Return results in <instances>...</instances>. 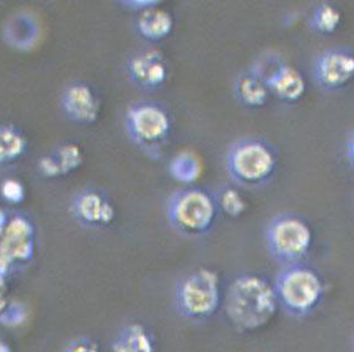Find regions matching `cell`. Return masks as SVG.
Segmentation results:
<instances>
[{"instance_id":"obj_32","label":"cell","mask_w":354,"mask_h":352,"mask_svg":"<svg viewBox=\"0 0 354 352\" xmlns=\"http://www.w3.org/2000/svg\"><path fill=\"white\" fill-rule=\"evenodd\" d=\"M352 350H353V352H354V336H353V341H352Z\"/></svg>"},{"instance_id":"obj_2","label":"cell","mask_w":354,"mask_h":352,"mask_svg":"<svg viewBox=\"0 0 354 352\" xmlns=\"http://www.w3.org/2000/svg\"><path fill=\"white\" fill-rule=\"evenodd\" d=\"M273 288L279 308L296 320L315 314L326 294L321 275L304 263L283 266L276 275Z\"/></svg>"},{"instance_id":"obj_28","label":"cell","mask_w":354,"mask_h":352,"mask_svg":"<svg viewBox=\"0 0 354 352\" xmlns=\"http://www.w3.org/2000/svg\"><path fill=\"white\" fill-rule=\"evenodd\" d=\"M12 302L8 296L7 285L6 282H0V315L8 308V305Z\"/></svg>"},{"instance_id":"obj_4","label":"cell","mask_w":354,"mask_h":352,"mask_svg":"<svg viewBox=\"0 0 354 352\" xmlns=\"http://www.w3.org/2000/svg\"><path fill=\"white\" fill-rule=\"evenodd\" d=\"M124 122L133 145L147 157L161 158L174 128L172 116L164 104L155 100L135 101L127 106Z\"/></svg>"},{"instance_id":"obj_24","label":"cell","mask_w":354,"mask_h":352,"mask_svg":"<svg viewBox=\"0 0 354 352\" xmlns=\"http://www.w3.org/2000/svg\"><path fill=\"white\" fill-rule=\"evenodd\" d=\"M63 352H102V346L90 338H77L65 346Z\"/></svg>"},{"instance_id":"obj_14","label":"cell","mask_w":354,"mask_h":352,"mask_svg":"<svg viewBox=\"0 0 354 352\" xmlns=\"http://www.w3.org/2000/svg\"><path fill=\"white\" fill-rule=\"evenodd\" d=\"M113 352H158V341L142 324L133 322L122 327L111 344Z\"/></svg>"},{"instance_id":"obj_29","label":"cell","mask_w":354,"mask_h":352,"mask_svg":"<svg viewBox=\"0 0 354 352\" xmlns=\"http://www.w3.org/2000/svg\"><path fill=\"white\" fill-rule=\"evenodd\" d=\"M346 153H347L348 161L349 164L354 167V131L351 133L349 139H347V145H346Z\"/></svg>"},{"instance_id":"obj_20","label":"cell","mask_w":354,"mask_h":352,"mask_svg":"<svg viewBox=\"0 0 354 352\" xmlns=\"http://www.w3.org/2000/svg\"><path fill=\"white\" fill-rule=\"evenodd\" d=\"M215 197L220 212H223L231 218H239L246 212L247 202L245 197L232 186H222L216 192Z\"/></svg>"},{"instance_id":"obj_9","label":"cell","mask_w":354,"mask_h":352,"mask_svg":"<svg viewBox=\"0 0 354 352\" xmlns=\"http://www.w3.org/2000/svg\"><path fill=\"white\" fill-rule=\"evenodd\" d=\"M313 77L321 88L328 91L347 86L354 79L353 51L343 48L323 51L313 63Z\"/></svg>"},{"instance_id":"obj_27","label":"cell","mask_w":354,"mask_h":352,"mask_svg":"<svg viewBox=\"0 0 354 352\" xmlns=\"http://www.w3.org/2000/svg\"><path fill=\"white\" fill-rule=\"evenodd\" d=\"M14 265L0 252V282H7L8 277L13 271Z\"/></svg>"},{"instance_id":"obj_1","label":"cell","mask_w":354,"mask_h":352,"mask_svg":"<svg viewBox=\"0 0 354 352\" xmlns=\"http://www.w3.org/2000/svg\"><path fill=\"white\" fill-rule=\"evenodd\" d=\"M222 302L230 324L242 333L266 326L279 309L273 284L253 273H243L234 277Z\"/></svg>"},{"instance_id":"obj_30","label":"cell","mask_w":354,"mask_h":352,"mask_svg":"<svg viewBox=\"0 0 354 352\" xmlns=\"http://www.w3.org/2000/svg\"><path fill=\"white\" fill-rule=\"evenodd\" d=\"M9 218H10V217L8 215L7 212L0 208V239H1L3 234L6 232V229H7Z\"/></svg>"},{"instance_id":"obj_25","label":"cell","mask_w":354,"mask_h":352,"mask_svg":"<svg viewBox=\"0 0 354 352\" xmlns=\"http://www.w3.org/2000/svg\"><path fill=\"white\" fill-rule=\"evenodd\" d=\"M38 168L40 173L46 178H57L62 177V170L60 166L57 164V158L54 157V155H45L39 159Z\"/></svg>"},{"instance_id":"obj_6","label":"cell","mask_w":354,"mask_h":352,"mask_svg":"<svg viewBox=\"0 0 354 352\" xmlns=\"http://www.w3.org/2000/svg\"><path fill=\"white\" fill-rule=\"evenodd\" d=\"M221 282L215 271L201 268L176 284L174 302L177 313L186 320L201 322L215 316L221 306Z\"/></svg>"},{"instance_id":"obj_23","label":"cell","mask_w":354,"mask_h":352,"mask_svg":"<svg viewBox=\"0 0 354 352\" xmlns=\"http://www.w3.org/2000/svg\"><path fill=\"white\" fill-rule=\"evenodd\" d=\"M28 319V311L21 302H12L0 315V325L7 327L21 326Z\"/></svg>"},{"instance_id":"obj_11","label":"cell","mask_w":354,"mask_h":352,"mask_svg":"<svg viewBox=\"0 0 354 352\" xmlns=\"http://www.w3.org/2000/svg\"><path fill=\"white\" fill-rule=\"evenodd\" d=\"M127 74L135 86L152 92L167 81L169 66L160 51L144 50L127 61Z\"/></svg>"},{"instance_id":"obj_18","label":"cell","mask_w":354,"mask_h":352,"mask_svg":"<svg viewBox=\"0 0 354 352\" xmlns=\"http://www.w3.org/2000/svg\"><path fill=\"white\" fill-rule=\"evenodd\" d=\"M167 170L177 182L191 184L201 176L203 164L195 153L183 151L171 158Z\"/></svg>"},{"instance_id":"obj_16","label":"cell","mask_w":354,"mask_h":352,"mask_svg":"<svg viewBox=\"0 0 354 352\" xmlns=\"http://www.w3.org/2000/svg\"><path fill=\"white\" fill-rule=\"evenodd\" d=\"M234 94L237 101L248 108L265 106L270 97L265 81L251 71L241 74L234 80Z\"/></svg>"},{"instance_id":"obj_19","label":"cell","mask_w":354,"mask_h":352,"mask_svg":"<svg viewBox=\"0 0 354 352\" xmlns=\"http://www.w3.org/2000/svg\"><path fill=\"white\" fill-rule=\"evenodd\" d=\"M341 23L342 14L339 9L329 3L317 6L308 19L310 29L323 35L333 34L339 28Z\"/></svg>"},{"instance_id":"obj_21","label":"cell","mask_w":354,"mask_h":352,"mask_svg":"<svg viewBox=\"0 0 354 352\" xmlns=\"http://www.w3.org/2000/svg\"><path fill=\"white\" fill-rule=\"evenodd\" d=\"M51 153L57 158L63 176H68L70 173L75 172L84 164V151L76 142H64L62 145L57 146Z\"/></svg>"},{"instance_id":"obj_12","label":"cell","mask_w":354,"mask_h":352,"mask_svg":"<svg viewBox=\"0 0 354 352\" xmlns=\"http://www.w3.org/2000/svg\"><path fill=\"white\" fill-rule=\"evenodd\" d=\"M60 105L70 121L79 125H93L100 115V100L94 88L84 81L69 84L62 95Z\"/></svg>"},{"instance_id":"obj_3","label":"cell","mask_w":354,"mask_h":352,"mask_svg":"<svg viewBox=\"0 0 354 352\" xmlns=\"http://www.w3.org/2000/svg\"><path fill=\"white\" fill-rule=\"evenodd\" d=\"M218 214L215 193L201 187L176 189L166 203V217L170 226L187 238L209 234Z\"/></svg>"},{"instance_id":"obj_8","label":"cell","mask_w":354,"mask_h":352,"mask_svg":"<svg viewBox=\"0 0 354 352\" xmlns=\"http://www.w3.org/2000/svg\"><path fill=\"white\" fill-rule=\"evenodd\" d=\"M0 252L14 266L32 263L37 254V228L28 215L19 213L9 218Z\"/></svg>"},{"instance_id":"obj_7","label":"cell","mask_w":354,"mask_h":352,"mask_svg":"<svg viewBox=\"0 0 354 352\" xmlns=\"http://www.w3.org/2000/svg\"><path fill=\"white\" fill-rule=\"evenodd\" d=\"M266 248L279 264L302 263L313 244L308 222L297 214L282 213L268 222L265 231Z\"/></svg>"},{"instance_id":"obj_5","label":"cell","mask_w":354,"mask_h":352,"mask_svg":"<svg viewBox=\"0 0 354 352\" xmlns=\"http://www.w3.org/2000/svg\"><path fill=\"white\" fill-rule=\"evenodd\" d=\"M225 166L234 182L243 187H261L274 176L279 153L267 139L243 137L228 146Z\"/></svg>"},{"instance_id":"obj_13","label":"cell","mask_w":354,"mask_h":352,"mask_svg":"<svg viewBox=\"0 0 354 352\" xmlns=\"http://www.w3.org/2000/svg\"><path fill=\"white\" fill-rule=\"evenodd\" d=\"M270 94L283 102H297L306 94L304 75L290 63L279 61L263 79Z\"/></svg>"},{"instance_id":"obj_17","label":"cell","mask_w":354,"mask_h":352,"mask_svg":"<svg viewBox=\"0 0 354 352\" xmlns=\"http://www.w3.org/2000/svg\"><path fill=\"white\" fill-rule=\"evenodd\" d=\"M28 152V139L18 127L0 122V166L18 162Z\"/></svg>"},{"instance_id":"obj_10","label":"cell","mask_w":354,"mask_h":352,"mask_svg":"<svg viewBox=\"0 0 354 352\" xmlns=\"http://www.w3.org/2000/svg\"><path fill=\"white\" fill-rule=\"evenodd\" d=\"M70 212L82 226L102 229L110 226L116 217L113 202L102 190L82 189L71 199Z\"/></svg>"},{"instance_id":"obj_15","label":"cell","mask_w":354,"mask_h":352,"mask_svg":"<svg viewBox=\"0 0 354 352\" xmlns=\"http://www.w3.org/2000/svg\"><path fill=\"white\" fill-rule=\"evenodd\" d=\"M136 29L145 40L158 43L170 35L174 29V18L164 9L151 8L140 14Z\"/></svg>"},{"instance_id":"obj_31","label":"cell","mask_w":354,"mask_h":352,"mask_svg":"<svg viewBox=\"0 0 354 352\" xmlns=\"http://www.w3.org/2000/svg\"><path fill=\"white\" fill-rule=\"evenodd\" d=\"M0 352H13L12 347L3 339H0Z\"/></svg>"},{"instance_id":"obj_22","label":"cell","mask_w":354,"mask_h":352,"mask_svg":"<svg viewBox=\"0 0 354 352\" xmlns=\"http://www.w3.org/2000/svg\"><path fill=\"white\" fill-rule=\"evenodd\" d=\"M0 195L9 204L18 206L26 201V186L17 178H7L0 184Z\"/></svg>"},{"instance_id":"obj_26","label":"cell","mask_w":354,"mask_h":352,"mask_svg":"<svg viewBox=\"0 0 354 352\" xmlns=\"http://www.w3.org/2000/svg\"><path fill=\"white\" fill-rule=\"evenodd\" d=\"M121 4L129 9H133V10H138V12L141 10V13H142L151 8L158 7L160 3L156 0H127V1H122Z\"/></svg>"}]
</instances>
